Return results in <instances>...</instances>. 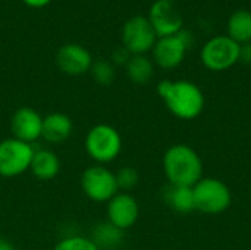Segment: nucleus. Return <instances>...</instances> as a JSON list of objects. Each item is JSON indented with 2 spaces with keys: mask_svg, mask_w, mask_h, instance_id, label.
I'll use <instances>...</instances> for the list:
<instances>
[{
  "mask_svg": "<svg viewBox=\"0 0 251 250\" xmlns=\"http://www.w3.org/2000/svg\"><path fill=\"white\" fill-rule=\"evenodd\" d=\"M157 93L165 102L168 111L184 121L199 118L206 105L204 94L200 87L187 80H163L157 85Z\"/></svg>",
  "mask_w": 251,
  "mask_h": 250,
  "instance_id": "1",
  "label": "nucleus"
},
{
  "mask_svg": "<svg viewBox=\"0 0 251 250\" xmlns=\"http://www.w3.org/2000/svg\"><path fill=\"white\" fill-rule=\"evenodd\" d=\"M163 172L169 184L194 187L203 178V161L187 144H174L163 155Z\"/></svg>",
  "mask_w": 251,
  "mask_h": 250,
  "instance_id": "2",
  "label": "nucleus"
},
{
  "mask_svg": "<svg viewBox=\"0 0 251 250\" xmlns=\"http://www.w3.org/2000/svg\"><path fill=\"white\" fill-rule=\"evenodd\" d=\"M85 152L97 165L113 162L122 150V137L119 131L109 124L91 127L85 136Z\"/></svg>",
  "mask_w": 251,
  "mask_h": 250,
  "instance_id": "3",
  "label": "nucleus"
},
{
  "mask_svg": "<svg viewBox=\"0 0 251 250\" xmlns=\"http://www.w3.org/2000/svg\"><path fill=\"white\" fill-rule=\"evenodd\" d=\"M196 211L207 215H219L225 212L232 202V193L229 187L213 177H203L194 187Z\"/></svg>",
  "mask_w": 251,
  "mask_h": 250,
  "instance_id": "4",
  "label": "nucleus"
},
{
  "mask_svg": "<svg viewBox=\"0 0 251 250\" xmlns=\"http://www.w3.org/2000/svg\"><path fill=\"white\" fill-rule=\"evenodd\" d=\"M240 49L241 46L228 35H216L201 47L200 60L209 71L222 72L240 62Z\"/></svg>",
  "mask_w": 251,
  "mask_h": 250,
  "instance_id": "5",
  "label": "nucleus"
},
{
  "mask_svg": "<svg viewBox=\"0 0 251 250\" xmlns=\"http://www.w3.org/2000/svg\"><path fill=\"white\" fill-rule=\"evenodd\" d=\"M35 149L32 144L9 137L0 141V177L13 178L29 171Z\"/></svg>",
  "mask_w": 251,
  "mask_h": 250,
  "instance_id": "6",
  "label": "nucleus"
},
{
  "mask_svg": "<svg viewBox=\"0 0 251 250\" xmlns=\"http://www.w3.org/2000/svg\"><path fill=\"white\" fill-rule=\"evenodd\" d=\"M193 43V34L188 29H181L175 35L157 38L154 47L151 49L154 65L162 69H175L178 68Z\"/></svg>",
  "mask_w": 251,
  "mask_h": 250,
  "instance_id": "7",
  "label": "nucleus"
},
{
  "mask_svg": "<svg viewBox=\"0 0 251 250\" xmlns=\"http://www.w3.org/2000/svg\"><path fill=\"white\" fill-rule=\"evenodd\" d=\"M81 189L84 194L96 203H107L119 193L115 172L104 165L88 167L81 175Z\"/></svg>",
  "mask_w": 251,
  "mask_h": 250,
  "instance_id": "8",
  "label": "nucleus"
},
{
  "mask_svg": "<svg viewBox=\"0 0 251 250\" xmlns=\"http://www.w3.org/2000/svg\"><path fill=\"white\" fill-rule=\"evenodd\" d=\"M157 41V35L147 16H131L122 28V46L131 55H147Z\"/></svg>",
  "mask_w": 251,
  "mask_h": 250,
  "instance_id": "9",
  "label": "nucleus"
},
{
  "mask_svg": "<svg viewBox=\"0 0 251 250\" xmlns=\"http://www.w3.org/2000/svg\"><path fill=\"white\" fill-rule=\"evenodd\" d=\"M147 19L151 24L157 38L175 35L184 28L182 15L175 7L172 0H156L149 10Z\"/></svg>",
  "mask_w": 251,
  "mask_h": 250,
  "instance_id": "10",
  "label": "nucleus"
},
{
  "mask_svg": "<svg viewBox=\"0 0 251 250\" xmlns=\"http://www.w3.org/2000/svg\"><path fill=\"white\" fill-rule=\"evenodd\" d=\"M106 212L107 221L119 230L125 231L138 221L140 205L132 194L119 192L107 202Z\"/></svg>",
  "mask_w": 251,
  "mask_h": 250,
  "instance_id": "11",
  "label": "nucleus"
},
{
  "mask_svg": "<svg viewBox=\"0 0 251 250\" xmlns=\"http://www.w3.org/2000/svg\"><path fill=\"white\" fill-rule=\"evenodd\" d=\"M91 53L81 44L68 43L63 44L56 52V65L57 68L71 77H78L85 72H90L93 65Z\"/></svg>",
  "mask_w": 251,
  "mask_h": 250,
  "instance_id": "12",
  "label": "nucleus"
},
{
  "mask_svg": "<svg viewBox=\"0 0 251 250\" xmlns=\"http://www.w3.org/2000/svg\"><path fill=\"white\" fill-rule=\"evenodd\" d=\"M10 130L13 134L12 137L32 144L41 139L43 116L29 106L18 108L10 118Z\"/></svg>",
  "mask_w": 251,
  "mask_h": 250,
  "instance_id": "13",
  "label": "nucleus"
},
{
  "mask_svg": "<svg viewBox=\"0 0 251 250\" xmlns=\"http://www.w3.org/2000/svg\"><path fill=\"white\" fill-rule=\"evenodd\" d=\"M74 131V122L69 115L53 112L43 116L41 139L50 144H60L66 141Z\"/></svg>",
  "mask_w": 251,
  "mask_h": 250,
  "instance_id": "14",
  "label": "nucleus"
},
{
  "mask_svg": "<svg viewBox=\"0 0 251 250\" xmlns=\"http://www.w3.org/2000/svg\"><path fill=\"white\" fill-rule=\"evenodd\" d=\"M32 175L41 181H50L60 172V159L50 149H37L29 167Z\"/></svg>",
  "mask_w": 251,
  "mask_h": 250,
  "instance_id": "15",
  "label": "nucleus"
},
{
  "mask_svg": "<svg viewBox=\"0 0 251 250\" xmlns=\"http://www.w3.org/2000/svg\"><path fill=\"white\" fill-rule=\"evenodd\" d=\"M163 200L178 214H190L196 211L193 187L168 184L163 190Z\"/></svg>",
  "mask_w": 251,
  "mask_h": 250,
  "instance_id": "16",
  "label": "nucleus"
},
{
  "mask_svg": "<svg viewBox=\"0 0 251 250\" xmlns=\"http://www.w3.org/2000/svg\"><path fill=\"white\" fill-rule=\"evenodd\" d=\"M228 37L232 38L235 43L246 44L251 43V12L246 9L235 10L228 19Z\"/></svg>",
  "mask_w": 251,
  "mask_h": 250,
  "instance_id": "17",
  "label": "nucleus"
},
{
  "mask_svg": "<svg viewBox=\"0 0 251 250\" xmlns=\"http://www.w3.org/2000/svg\"><path fill=\"white\" fill-rule=\"evenodd\" d=\"M125 71L134 84L144 85L154 75V62L146 55H132L125 65Z\"/></svg>",
  "mask_w": 251,
  "mask_h": 250,
  "instance_id": "18",
  "label": "nucleus"
},
{
  "mask_svg": "<svg viewBox=\"0 0 251 250\" xmlns=\"http://www.w3.org/2000/svg\"><path fill=\"white\" fill-rule=\"evenodd\" d=\"M90 239L96 243V246L100 250H110L118 248L122 243L124 231L115 227L113 224H110L109 221H103V222H99L93 228Z\"/></svg>",
  "mask_w": 251,
  "mask_h": 250,
  "instance_id": "19",
  "label": "nucleus"
},
{
  "mask_svg": "<svg viewBox=\"0 0 251 250\" xmlns=\"http://www.w3.org/2000/svg\"><path fill=\"white\" fill-rule=\"evenodd\" d=\"M90 72H91L93 80L100 85H110L116 78L115 65L110 60H104V59L94 60Z\"/></svg>",
  "mask_w": 251,
  "mask_h": 250,
  "instance_id": "20",
  "label": "nucleus"
},
{
  "mask_svg": "<svg viewBox=\"0 0 251 250\" xmlns=\"http://www.w3.org/2000/svg\"><path fill=\"white\" fill-rule=\"evenodd\" d=\"M53 250H100L90 237L68 236L59 240Z\"/></svg>",
  "mask_w": 251,
  "mask_h": 250,
  "instance_id": "21",
  "label": "nucleus"
},
{
  "mask_svg": "<svg viewBox=\"0 0 251 250\" xmlns=\"http://www.w3.org/2000/svg\"><path fill=\"white\" fill-rule=\"evenodd\" d=\"M115 178L119 192L125 193H129L140 181L138 171L132 167H122L121 169H118V172H115Z\"/></svg>",
  "mask_w": 251,
  "mask_h": 250,
  "instance_id": "22",
  "label": "nucleus"
},
{
  "mask_svg": "<svg viewBox=\"0 0 251 250\" xmlns=\"http://www.w3.org/2000/svg\"><path fill=\"white\" fill-rule=\"evenodd\" d=\"M131 53L122 46V47H118V49H115L113 50V53H112V63L115 65V66H124L125 68V65L128 63V60L131 59Z\"/></svg>",
  "mask_w": 251,
  "mask_h": 250,
  "instance_id": "23",
  "label": "nucleus"
},
{
  "mask_svg": "<svg viewBox=\"0 0 251 250\" xmlns=\"http://www.w3.org/2000/svg\"><path fill=\"white\" fill-rule=\"evenodd\" d=\"M240 60L251 65V43H246V44H241V49H240Z\"/></svg>",
  "mask_w": 251,
  "mask_h": 250,
  "instance_id": "24",
  "label": "nucleus"
},
{
  "mask_svg": "<svg viewBox=\"0 0 251 250\" xmlns=\"http://www.w3.org/2000/svg\"><path fill=\"white\" fill-rule=\"evenodd\" d=\"M22 1L28 7H34V9H41V7H44V6L51 3V0H22Z\"/></svg>",
  "mask_w": 251,
  "mask_h": 250,
  "instance_id": "25",
  "label": "nucleus"
},
{
  "mask_svg": "<svg viewBox=\"0 0 251 250\" xmlns=\"http://www.w3.org/2000/svg\"><path fill=\"white\" fill-rule=\"evenodd\" d=\"M0 250H15V248H13V245L9 240L0 237Z\"/></svg>",
  "mask_w": 251,
  "mask_h": 250,
  "instance_id": "26",
  "label": "nucleus"
},
{
  "mask_svg": "<svg viewBox=\"0 0 251 250\" xmlns=\"http://www.w3.org/2000/svg\"><path fill=\"white\" fill-rule=\"evenodd\" d=\"M250 1H251V0H250Z\"/></svg>",
  "mask_w": 251,
  "mask_h": 250,
  "instance_id": "27",
  "label": "nucleus"
}]
</instances>
